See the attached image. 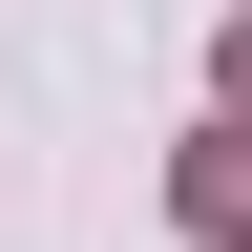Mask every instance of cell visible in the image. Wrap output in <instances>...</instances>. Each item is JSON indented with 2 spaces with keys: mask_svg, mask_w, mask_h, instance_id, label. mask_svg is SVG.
<instances>
[{
  "mask_svg": "<svg viewBox=\"0 0 252 252\" xmlns=\"http://www.w3.org/2000/svg\"><path fill=\"white\" fill-rule=\"evenodd\" d=\"M231 126H252V21H231Z\"/></svg>",
  "mask_w": 252,
  "mask_h": 252,
  "instance_id": "1",
  "label": "cell"
}]
</instances>
